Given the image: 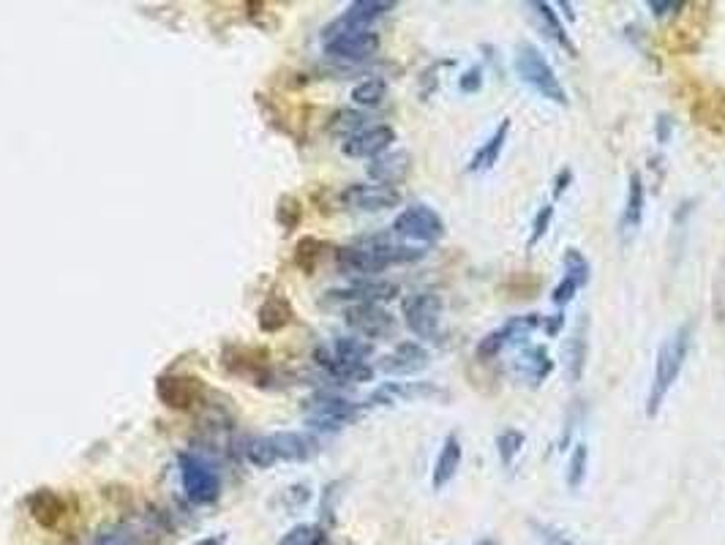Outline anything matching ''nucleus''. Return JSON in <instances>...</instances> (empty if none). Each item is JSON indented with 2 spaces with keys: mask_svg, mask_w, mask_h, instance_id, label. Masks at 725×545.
Returning <instances> with one entry per match:
<instances>
[{
  "mask_svg": "<svg viewBox=\"0 0 725 545\" xmlns=\"http://www.w3.org/2000/svg\"><path fill=\"white\" fill-rule=\"evenodd\" d=\"M341 205L347 210H360V213H379V210H390L401 205V194L398 189L390 186H379V183H352L341 191Z\"/></svg>",
  "mask_w": 725,
  "mask_h": 545,
  "instance_id": "nucleus-13",
  "label": "nucleus"
},
{
  "mask_svg": "<svg viewBox=\"0 0 725 545\" xmlns=\"http://www.w3.org/2000/svg\"><path fill=\"white\" fill-rule=\"evenodd\" d=\"M295 322V308L284 295H268L257 311V325L262 333H281Z\"/></svg>",
  "mask_w": 725,
  "mask_h": 545,
  "instance_id": "nucleus-26",
  "label": "nucleus"
},
{
  "mask_svg": "<svg viewBox=\"0 0 725 545\" xmlns=\"http://www.w3.org/2000/svg\"><path fill=\"white\" fill-rule=\"evenodd\" d=\"M524 445H527V436L521 434L518 428H505V431L497 436V453L505 469L507 466H513V461H516L518 453L524 450Z\"/></svg>",
  "mask_w": 725,
  "mask_h": 545,
  "instance_id": "nucleus-35",
  "label": "nucleus"
},
{
  "mask_svg": "<svg viewBox=\"0 0 725 545\" xmlns=\"http://www.w3.org/2000/svg\"><path fill=\"white\" fill-rule=\"evenodd\" d=\"M330 352L338 357V360H347V363H368V357L374 355V347L371 341L360 336H341L333 341Z\"/></svg>",
  "mask_w": 725,
  "mask_h": 545,
  "instance_id": "nucleus-30",
  "label": "nucleus"
},
{
  "mask_svg": "<svg viewBox=\"0 0 725 545\" xmlns=\"http://www.w3.org/2000/svg\"><path fill=\"white\" fill-rule=\"evenodd\" d=\"M586 469H589V447H586V442H578L570 453V464H567V488L570 491H578L584 486Z\"/></svg>",
  "mask_w": 725,
  "mask_h": 545,
  "instance_id": "nucleus-36",
  "label": "nucleus"
},
{
  "mask_svg": "<svg viewBox=\"0 0 725 545\" xmlns=\"http://www.w3.org/2000/svg\"><path fill=\"white\" fill-rule=\"evenodd\" d=\"M401 314L407 327L423 341H439L442 325V298L437 292H412L401 303Z\"/></svg>",
  "mask_w": 725,
  "mask_h": 545,
  "instance_id": "nucleus-9",
  "label": "nucleus"
},
{
  "mask_svg": "<svg viewBox=\"0 0 725 545\" xmlns=\"http://www.w3.org/2000/svg\"><path fill=\"white\" fill-rule=\"evenodd\" d=\"M562 265H565V276L573 278L578 287H586V284H589V278H592V265H589V259H586L578 248H567Z\"/></svg>",
  "mask_w": 725,
  "mask_h": 545,
  "instance_id": "nucleus-38",
  "label": "nucleus"
},
{
  "mask_svg": "<svg viewBox=\"0 0 725 545\" xmlns=\"http://www.w3.org/2000/svg\"><path fill=\"white\" fill-rule=\"evenodd\" d=\"M540 325H543V317H540V314H521V317L507 319L505 325L497 327V330L502 333V338H505L507 347H510V344H518V341H524V338L532 336Z\"/></svg>",
  "mask_w": 725,
  "mask_h": 545,
  "instance_id": "nucleus-32",
  "label": "nucleus"
},
{
  "mask_svg": "<svg viewBox=\"0 0 725 545\" xmlns=\"http://www.w3.org/2000/svg\"><path fill=\"white\" fill-rule=\"evenodd\" d=\"M461 458H464V445L458 434H447L445 442H442V450H439L437 461H434V475H431V486L442 491V488L456 477L458 466H461Z\"/></svg>",
  "mask_w": 725,
  "mask_h": 545,
  "instance_id": "nucleus-27",
  "label": "nucleus"
},
{
  "mask_svg": "<svg viewBox=\"0 0 725 545\" xmlns=\"http://www.w3.org/2000/svg\"><path fill=\"white\" fill-rule=\"evenodd\" d=\"M156 398L167 409L191 412L208 401V385L191 374H161L156 379Z\"/></svg>",
  "mask_w": 725,
  "mask_h": 545,
  "instance_id": "nucleus-8",
  "label": "nucleus"
},
{
  "mask_svg": "<svg viewBox=\"0 0 725 545\" xmlns=\"http://www.w3.org/2000/svg\"><path fill=\"white\" fill-rule=\"evenodd\" d=\"M401 295V289L398 284L393 281H382V278H363V281H355V284H349V287H341V289H330L325 292V298L322 303H328V306H341V303H347V306H358V303H390V300H396Z\"/></svg>",
  "mask_w": 725,
  "mask_h": 545,
  "instance_id": "nucleus-10",
  "label": "nucleus"
},
{
  "mask_svg": "<svg viewBox=\"0 0 725 545\" xmlns=\"http://www.w3.org/2000/svg\"><path fill=\"white\" fill-rule=\"evenodd\" d=\"M270 447L276 453V461L287 464H306L311 458L319 456V439L306 431H279L270 434Z\"/></svg>",
  "mask_w": 725,
  "mask_h": 545,
  "instance_id": "nucleus-16",
  "label": "nucleus"
},
{
  "mask_svg": "<svg viewBox=\"0 0 725 545\" xmlns=\"http://www.w3.org/2000/svg\"><path fill=\"white\" fill-rule=\"evenodd\" d=\"M428 363L431 355L420 341H401L393 352L379 360V371H385L390 377H409V374H420L423 368H428Z\"/></svg>",
  "mask_w": 725,
  "mask_h": 545,
  "instance_id": "nucleus-15",
  "label": "nucleus"
},
{
  "mask_svg": "<svg viewBox=\"0 0 725 545\" xmlns=\"http://www.w3.org/2000/svg\"><path fill=\"white\" fill-rule=\"evenodd\" d=\"M690 344H693V322H685L657 347L655 374H652V385H649V396H646V415L649 417H657L660 407L666 404L671 387L676 385V379L685 368Z\"/></svg>",
  "mask_w": 725,
  "mask_h": 545,
  "instance_id": "nucleus-1",
  "label": "nucleus"
},
{
  "mask_svg": "<svg viewBox=\"0 0 725 545\" xmlns=\"http://www.w3.org/2000/svg\"><path fill=\"white\" fill-rule=\"evenodd\" d=\"M344 322L349 330H355L360 338H388L396 330V317L388 308L377 306V303H358V306H347L344 311Z\"/></svg>",
  "mask_w": 725,
  "mask_h": 545,
  "instance_id": "nucleus-12",
  "label": "nucleus"
},
{
  "mask_svg": "<svg viewBox=\"0 0 725 545\" xmlns=\"http://www.w3.org/2000/svg\"><path fill=\"white\" fill-rule=\"evenodd\" d=\"M227 543V537L219 535V537H208V540H199L197 545H224Z\"/></svg>",
  "mask_w": 725,
  "mask_h": 545,
  "instance_id": "nucleus-48",
  "label": "nucleus"
},
{
  "mask_svg": "<svg viewBox=\"0 0 725 545\" xmlns=\"http://www.w3.org/2000/svg\"><path fill=\"white\" fill-rule=\"evenodd\" d=\"M325 55L341 63H363L374 58L382 47V39L374 30H322Z\"/></svg>",
  "mask_w": 725,
  "mask_h": 545,
  "instance_id": "nucleus-6",
  "label": "nucleus"
},
{
  "mask_svg": "<svg viewBox=\"0 0 725 545\" xmlns=\"http://www.w3.org/2000/svg\"><path fill=\"white\" fill-rule=\"evenodd\" d=\"M276 221H279L284 232H295L300 227V221H303V205H300V199L292 197V194H284L279 199V205H276Z\"/></svg>",
  "mask_w": 725,
  "mask_h": 545,
  "instance_id": "nucleus-37",
  "label": "nucleus"
},
{
  "mask_svg": "<svg viewBox=\"0 0 725 545\" xmlns=\"http://www.w3.org/2000/svg\"><path fill=\"white\" fill-rule=\"evenodd\" d=\"M458 88L464 93H477L483 88V66H472V69L464 71V77L458 80Z\"/></svg>",
  "mask_w": 725,
  "mask_h": 545,
  "instance_id": "nucleus-43",
  "label": "nucleus"
},
{
  "mask_svg": "<svg viewBox=\"0 0 725 545\" xmlns=\"http://www.w3.org/2000/svg\"><path fill=\"white\" fill-rule=\"evenodd\" d=\"M398 401H450V393L434 382H385L371 393L366 407H390Z\"/></svg>",
  "mask_w": 725,
  "mask_h": 545,
  "instance_id": "nucleus-11",
  "label": "nucleus"
},
{
  "mask_svg": "<svg viewBox=\"0 0 725 545\" xmlns=\"http://www.w3.org/2000/svg\"><path fill=\"white\" fill-rule=\"evenodd\" d=\"M325 251H328V246H325L322 240L303 238L298 246H295V265H298L306 276H311V273L317 270L319 262H322V257H325Z\"/></svg>",
  "mask_w": 725,
  "mask_h": 545,
  "instance_id": "nucleus-34",
  "label": "nucleus"
},
{
  "mask_svg": "<svg viewBox=\"0 0 725 545\" xmlns=\"http://www.w3.org/2000/svg\"><path fill=\"white\" fill-rule=\"evenodd\" d=\"M532 529L537 532V537H540V543L543 545H576L570 537L565 535V532H559L557 526H551V524H543V521H532Z\"/></svg>",
  "mask_w": 725,
  "mask_h": 545,
  "instance_id": "nucleus-41",
  "label": "nucleus"
},
{
  "mask_svg": "<svg viewBox=\"0 0 725 545\" xmlns=\"http://www.w3.org/2000/svg\"><path fill=\"white\" fill-rule=\"evenodd\" d=\"M589 360V314H581L573 325V336L567 341V377L570 382H581Z\"/></svg>",
  "mask_w": 725,
  "mask_h": 545,
  "instance_id": "nucleus-25",
  "label": "nucleus"
},
{
  "mask_svg": "<svg viewBox=\"0 0 725 545\" xmlns=\"http://www.w3.org/2000/svg\"><path fill=\"white\" fill-rule=\"evenodd\" d=\"M393 142H396V129L388 123H379V126H368L355 137L344 139L341 150L349 159H377L382 153H388Z\"/></svg>",
  "mask_w": 725,
  "mask_h": 545,
  "instance_id": "nucleus-14",
  "label": "nucleus"
},
{
  "mask_svg": "<svg viewBox=\"0 0 725 545\" xmlns=\"http://www.w3.org/2000/svg\"><path fill=\"white\" fill-rule=\"evenodd\" d=\"M655 137L660 145H668L671 137H674V118L663 112V115H657V123H655Z\"/></svg>",
  "mask_w": 725,
  "mask_h": 545,
  "instance_id": "nucleus-45",
  "label": "nucleus"
},
{
  "mask_svg": "<svg viewBox=\"0 0 725 545\" xmlns=\"http://www.w3.org/2000/svg\"><path fill=\"white\" fill-rule=\"evenodd\" d=\"M551 221H554V205L548 202V205H543V208L535 213V218H532V232H529L527 248H535L540 240L546 238L548 229H551Z\"/></svg>",
  "mask_w": 725,
  "mask_h": 545,
  "instance_id": "nucleus-40",
  "label": "nucleus"
},
{
  "mask_svg": "<svg viewBox=\"0 0 725 545\" xmlns=\"http://www.w3.org/2000/svg\"><path fill=\"white\" fill-rule=\"evenodd\" d=\"M303 407H306L308 412V428H314V431H328V434L341 431V428L349 426V423H355V420H360V415L366 412V404L349 401V398H341L336 396V393H325V390L314 393Z\"/></svg>",
  "mask_w": 725,
  "mask_h": 545,
  "instance_id": "nucleus-4",
  "label": "nucleus"
},
{
  "mask_svg": "<svg viewBox=\"0 0 725 545\" xmlns=\"http://www.w3.org/2000/svg\"><path fill=\"white\" fill-rule=\"evenodd\" d=\"M554 371V360L548 355L546 347H527L521 349L513 363V374H516L524 385H540L546 382Z\"/></svg>",
  "mask_w": 725,
  "mask_h": 545,
  "instance_id": "nucleus-20",
  "label": "nucleus"
},
{
  "mask_svg": "<svg viewBox=\"0 0 725 545\" xmlns=\"http://www.w3.org/2000/svg\"><path fill=\"white\" fill-rule=\"evenodd\" d=\"M221 366L227 374L238 379H246L254 387H270L279 374L270 363L268 349L246 347V344H227L221 352Z\"/></svg>",
  "mask_w": 725,
  "mask_h": 545,
  "instance_id": "nucleus-3",
  "label": "nucleus"
},
{
  "mask_svg": "<svg viewBox=\"0 0 725 545\" xmlns=\"http://www.w3.org/2000/svg\"><path fill=\"white\" fill-rule=\"evenodd\" d=\"M578 289H581V287H578L576 281H573V278H567L565 276V278H562V281H559L557 287L551 289V300H554V303H557L559 308H565L567 303H570V300L576 298Z\"/></svg>",
  "mask_w": 725,
  "mask_h": 545,
  "instance_id": "nucleus-42",
  "label": "nucleus"
},
{
  "mask_svg": "<svg viewBox=\"0 0 725 545\" xmlns=\"http://www.w3.org/2000/svg\"><path fill=\"white\" fill-rule=\"evenodd\" d=\"M178 469H180V483L183 491L189 496V502L194 505H213L221 496V477L213 466L199 456V453H189L183 450L178 456Z\"/></svg>",
  "mask_w": 725,
  "mask_h": 545,
  "instance_id": "nucleus-5",
  "label": "nucleus"
},
{
  "mask_svg": "<svg viewBox=\"0 0 725 545\" xmlns=\"http://www.w3.org/2000/svg\"><path fill=\"white\" fill-rule=\"evenodd\" d=\"M562 327H565V314L559 311V314H554V319H548L546 322V333L548 336H559V333H562Z\"/></svg>",
  "mask_w": 725,
  "mask_h": 545,
  "instance_id": "nucleus-47",
  "label": "nucleus"
},
{
  "mask_svg": "<svg viewBox=\"0 0 725 545\" xmlns=\"http://www.w3.org/2000/svg\"><path fill=\"white\" fill-rule=\"evenodd\" d=\"M510 118H505L502 123H499L497 129H494V134L480 145V148L475 150V156H472V161H469V167L467 172H488V169L494 167L499 161V156H502V150H505V142L507 137H510Z\"/></svg>",
  "mask_w": 725,
  "mask_h": 545,
  "instance_id": "nucleus-28",
  "label": "nucleus"
},
{
  "mask_svg": "<svg viewBox=\"0 0 725 545\" xmlns=\"http://www.w3.org/2000/svg\"><path fill=\"white\" fill-rule=\"evenodd\" d=\"M527 9L529 14L535 17L537 28L543 30V36L554 41V44H559L562 50H567L573 58H576L578 47L573 44V39L567 36V28L562 25V20H559V14L554 11V6H551V3H543V0H535V3H529Z\"/></svg>",
  "mask_w": 725,
  "mask_h": 545,
  "instance_id": "nucleus-22",
  "label": "nucleus"
},
{
  "mask_svg": "<svg viewBox=\"0 0 725 545\" xmlns=\"http://www.w3.org/2000/svg\"><path fill=\"white\" fill-rule=\"evenodd\" d=\"M385 96H388V80H382V77H368L352 88V101L358 107H379Z\"/></svg>",
  "mask_w": 725,
  "mask_h": 545,
  "instance_id": "nucleus-33",
  "label": "nucleus"
},
{
  "mask_svg": "<svg viewBox=\"0 0 725 545\" xmlns=\"http://www.w3.org/2000/svg\"><path fill=\"white\" fill-rule=\"evenodd\" d=\"M649 9L660 20V17H668V14H676V11H685L687 3H682V0H649Z\"/></svg>",
  "mask_w": 725,
  "mask_h": 545,
  "instance_id": "nucleus-44",
  "label": "nucleus"
},
{
  "mask_svg": "<svg viewBox=\"0 0 725 545\" xmlns=\"http://www.w3.org/2000/svg\"><path fill=\"white\" fill-rule=\"evenodd\" d=\"M314 360L317 366L328 374L330 379L336 382H344V385H360V382H371L374 379V368L368 363H347V360H338L328 347H319L314 352Z\"/></svg>",
  "mask_w": 725,
  "mask_h": 545,
  "instance_id": "nucleus-19",
  "label": "nucleus"
},
{
  "mask_svg": "<svg viewBox=\"0 0 725 545\" xmlns=\"http://www.w3.org/2000/svg\"><path fill=\"white\" fill-rule=\"evenodd\" d=\"M393 235L398 240H409V243H423L431 246L445 235V221L437 210L428 205H409L396 216L393 221Z\"/></svg>",
  "mask_w": 725,
  "mask_h": 545,
  "instance_id": "nucleus-7",
  "label": "nucleus"
},
{
  "mask_svg": "<svg viewBox=\"0 0 725 545\" xmlns=\"http://www.w3.org/2000/svg\"><path fill=\"white\" fill-rule=\"evenodd\" d=\"M366 129H368V115L366 112H360V109H338L328 123L330 134L344 139L355 137V134H360V131Z\"/></svg>",
  "mask_w": 725,
  "mask_h": 545,
  "instance_id": "nucleus-29",
  "label": "nucleus"
},
{
  "mask_svg": "<svg viewBox=\"0 0 725 545\" xmlns=\"http://www.w3.org/2000/svg\"><path fill=\"white\" fill-rule=\"evenodd\" d=\"M644 208H646V189L644 180L638 172L630 175V183H627V199H625V210H622V221H619V232L622 238H630L636 235L638 227L644 224Z\"/></svg>",
  "mask_w": 725,
  "mask_h": 545,
  "instance_id": "nucleus-23",
  "label": "nucleus"
},
{
  "mask_svg": "<svg viewBox=\"0 0 725 545\" xmlns=\"http://www.w3.org/2000/svg\"><path fill=\"white\" fill-rule=\"evenodd\" d=\"M28 513L44 529H55L63 521V516H66V502H63V496L58 491L39 488V491H33L28 496Z\"/></svg>",
  "mask_w": 725,
  "mask_h": 545,
  "instance_id": "nucleus-21",
  "label": "nucleus"
},
{
  "mask_svg": "<svg viewBox=\"0 0 725 545\" xmlns=\"http://www.w3.org/2000/svg\"><path fill=\"white\" fill-rule=\"evenodd\" d=\"M246 461H249L251 466H257V469H270L273 464H279V461H276V453H273V447H270L268 436L249 439V445H246Z\"/></svg>",
  "mask_w": 725,
  "mask_h": 545,
  "instance_id": "nucleus-39",
  "label": "nucleus"
},
{
  "mask_svg": "<svg viewBox=\"0 0 725 545\" xmlns=\"http://www.w3.org/2000/svg\"><path fill=\"white\" fill-rule=\"evenodd\" d=\"M513 66H516V74L521 77L524 85H529L532 90H537L543 99L554 101L559 107H567V90L562 85V80L557 77V71L551 69V63L546 60V55L537 50L535 44L529 41H521L516 47V58H513Z\"/></svg>",
  "mask_w": 725,
  "mask_h": 545,
  "instance_id": "nucleus-2",
  "label": "nucleus"
},
{
  "mask_svg": "<svg viewBox=\"0 0 725 545\" xmlns=\"http://www.w3.org/2000/svg\"><path fill=\"white\" fill-rule=\"evenodd\" d=\"M396 9L393 0H355L349 3L347 11L330 22L325 30H368L371 22L382 20L385 14Z\"/></svg>",
  "mask_w": 725,
  "mask_h": 545,
  "instance_id": "nucleus-17",
  "label": "nucleus"
},
{
  "mask_svg": "<svg viewBox=\"0 0 725 545\" xmlns=\"http://www.w3.org/2000/svg\"><path fill=\"white\" fill-rule=\"evenodd\" d=\"M276 545H333L328 529L319 524H298L289 529L287 535H281Z\"/></svg>",
  "mask_w": 725,
  "mask_h": 545,
  "instance_id": "nucleus-31",
  "label": "nucleus"
},
{
  "mask_svg": "<svg viewBox=\"0 0 725 545\" xmlns=\"http://www.w3.org/2000/svg\"><path fill=\"white\" fill-rule=\"evenodd\" d=\"M570 183H573V169L570 167L559 169L557 178H554V197H562V194L570 189Z\"/></svg>",
  "mask_w": 725,
  "mask_h": 545,
  "instance_id": "nucleus-46",
  "label": "nucleus"
},
{
  "mask_svg": "<svg viewBox=\"0 0 725 545\" xmlns=\"http://www.w3.org/2000/svg\"><path fill=\"white\" fill-rule=\"evenodd\" d=\"M90 545H150V529L137 521H118L101 526Z\"/></svg>",
  "mask_w": 725,
  "mask_h": 545,
  "instance_id": "nucleus-24",
  "label": "nucleus"
},
{
  "mask_svg": "<svg viewBox=\"0 0 725 545\" xmlns=\"http://www.w3.org/2000/svg\"><path fill=\"white\" fill-rule=\"evenodd\" d=\"M409 169H412V156H409L407 150H388V153H382L377 159H371L366 172L368 178L377 180L379 186H390L393 189V186L407 180Z\"/></svg>",
  "mask_w": 725,
  "mask_h": 545,
  "instance_id": "nucleus-18",
  "label": "nucleus"
},
{
  "mask_svg": "<svg viewBox=\"0 0 725 545\" xmlns=\"http://www.w3.org/2000/svg\"><path fill=\"white\" fill-rule=\"evenodd\" d=\"M477 545H494V543H491V540H488V543H477Z\"/></svg>",
  "mask_w": 725,
  "mask_h": 545,
  "instance_id": "nucleus-49",
  "label": "nucleus"
}]
</instances>
